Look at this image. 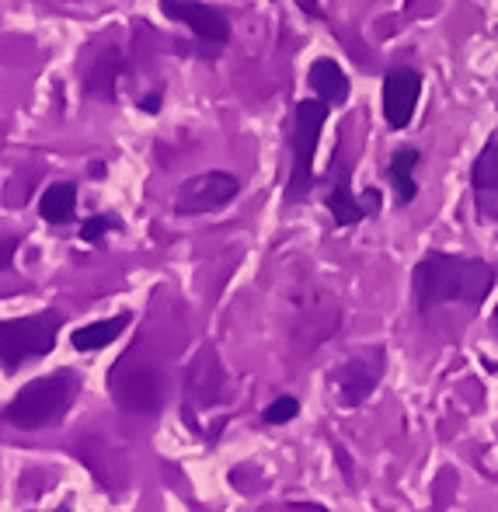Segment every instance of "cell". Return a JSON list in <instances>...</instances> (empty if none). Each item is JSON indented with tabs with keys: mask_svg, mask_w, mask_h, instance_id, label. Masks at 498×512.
Returning <instances> with one entry per match:
<instances>
[{
	"mask_svg": "<svg viewBox=\"0 0 498 512\" xmlns=\"http://www.w3.org/2000/svg\"><path fill=\"white\" fill-rule=\"evenodd\" d=\"M495 286V269L481 258L460 255H425L415 269V297L418 307L432 310L439 304H467L478 307Z\"/></svg>",
	"mask_w": 498,
	"mask_h": 512,
	"instance_id": "1",
	"label": "cell"
},
{
	"mask_svg": "<svg viewBox=\"0 0 498 512\" xmlns=\"http://www.w3.org/2000/svg\"><path fill=\"white\" fill-rule=\"evenodd\" d=\"M77 391H81V380L70 370L32 380V384L14 394V401L4 408V418L11 425H18V429H42L49 422H60L70 401L77 398Z\"/></svg>",
	"mask_w": 498,
	"mask_h": 512,
	"instance_id": "2",
	"label": "cell"
},
{
	"mask_svg": "<svg viewBox=\"0 0 498 512\" xmlns=\"http://www.w3.org/2000/svg\"><path fill=\"white\" fill-rule=\"evenodd\" d=\"M60 324V310H39V314L18 317V321H0V363L7 370H18L32 359L49 356L56 349Z\"/></svg>",
	"mask_w": 498,
	"mask_h": 512,
	"instance_id": "3",
	"label": "cell"
},
{
	"mask_svg": "<svg viewBox=\"0 0 498 512\" xmlns=\"http://www.w3.org/2000/svg\"><path fill=\"white\" fill-rule=\"evenodd\" d=\"M331 105L324 102H300L297 105V126H293V171H290V189H286V199L297 203L310 192V182H314V150L317 140H321V126L328 119Z\"/></svg>",
	"mask_w": 498,
	"mask_h": 512,
	"instance_id": "4",
	"label": "cell"
},
{
	"mask_svg": "<svg viewBox=\"0 0 498 512\" xmlns=\"http://www.w3.org/2000/svg\"><path fill=\"white\" fill-rule=\"evenodd\" d=\"M241 192V182L227 171H206V175H196L178 189L175 196V213L178 216H199V213H213V209H223L230 199Z\"/></svg>",
	"mask_w": 498,
	"mask_h": 512,
	"instance_id": "5",
	"label": "cell"
},
{
	"mask_svg": "<svg viewBox=\"0 0 498 512\" xmlns=\"http://www.w3.org/2000/svg\"><path fill=\"white\" fill-rule=\"evenodd\" d=\"M161 14H168L178 25H189L202 42H213V46H223L230 39L227 14L209 4H199V0H161Z\"/></svg>",
	"mask_w": 498,
	"mask_h": 512,
	"instance_id": "6",
	"label": "cell"
},
{
	"mask_svg": "<svg viewBox=\"0 0 498 512\" xmlns=\"http://www.w3.org/2000/svg\"><path fill=\"white\" fill-rule=\"evenodd\" d=\"M418 95H422V77L415 70L401 67L391 70L384 81V119L391 129H404L415 115Z\"/></svg>",
	"mask_w": 498,
	"mask_h": 512,
	"instance_id": "7",
	"label": "cell"
},
{
	"mask_svg": "<svg viewBox=\"0 0 498 512\" xmlns=\"http://www.w3.org/2000/svg\"><path fill=\"white\" fill-rule=\"evenodd\" d=\"M380 370H384V356L373 352L370 359H356V363L338 370V391H342V405H359L366 394L377 387Z\"/></svg>",
	"mask_w": 498,
	"mask_h": 512,
	"instance_id": "8",
	"label": "cell"
},
{
	"mask_svg": "<svg viewBox=\"0 0 498 512\" xmlns=\"http://www.w3.org/2000/svg\"><path fill=\"white\" fill-rule=\"evenodd\" d=\"M471 185L478 192L481 213L498 220V143L495 140H488L485 150L478 154V161H474Z\"/></svg>",
	"mask_w": 498,
	"mask_h": 512,
	"instance_id": "9",
	"label": "cell"
},
{
	"mask_svg": "<svg viewBox=\"0 0 498 512\" xmlns=\"http://www.w3.org/2000/svg\"><path fill=\"white\" fill-rule=\"evenodd\" d=\"M310 88L317 91V102L342 105L349 98V77L342 74V67L335 60L321 56V60L310 63Z\"/></svg>",
	"mask_w": 498,
	"mask_h": 512,
	"instance_id": "10",
	"label": "cell"
},
{
	"mask_svg": "<svg viewBox=\"0 0 498 512\" xmlns=\"http://www.w3.org/2000/svg\"><path fill=\"white\" fill-rule=\"evenodd\" d=\"M129 324V314H119V317H108V321H95L88 324V328H77L74 331V349L77 352H95V349H105V345H112L115 338L126 331Z\"/></svg>",
	"mask_w": 498,
	"mask_h": 512,
	"instance_id": "11",
	"label": "cell"
},
{
	"mask_svg": "<svg viewBox=\"0 0 498 512\" xmlns=\"http://www.w3.org/2000/svg\"><path fill=\"white\" fill-rule=\"evenodd\" d=\"M39 213L46 223H70L77 213V189L70 182H56L42 192Z\"/></svg>",
	"mask_w": 498,
	"mask_h": 512,
	"instance_id": "12",
	"label": "cell"
},
{
	"mask_svg": "<svg viewBox=\"0 0 498 512\" xmlns=\"http://www.w3.org/2000/svg\"><path fill=\"white\" fill-rule=\"evenodd\" d=\"M415 164H418V150L415 147H401V150H394L391 168H387V175H391V182H394V192H398V203H404V206L418 196Z\"/></svg>",
	"mask_w": 498,
	"mask_h": 512,
	"instance_id": "13",
	"label": "cell"
},
{
	"mask_svg": "<svg viewBox=\"0 0 498 512\" xmlns=\"http://www.w3.org/2000/svg\"><path fill=\"white\" fill-rule=\"evenodd\" d=\"M328 209L331 216H335L338 227H352V223H359L366 216L363 203H356V196H352L349 189V171H338V182H335V192L328 196Z\"/></svg>",
	"mask_w": 498,
	"mask_h": 512,
	"instance_id": "14",
	"label": "cell"
},
{
	"mask_svg": "<svg viewBox=\"0 0 498 512\" xmlns=\"http://www.w3.org/2000/svg\"><path fill=\"white\" fill-rule=\"evenodd\" d=\"M297 411H300V401L290 398V394H283V398H276L269 408H265L262 418H265V425H286L297 418Z\"/></svg>",
	"mask_w": 498,
	"mask_h": 512,
	"instance_id": "15",
	"label": "cell"
},
{
	"mask_svg": "<svg viewBox=\"0 0 498 512\" xmlns=\"http://www.w3.org/2000/svg\"><path fill=\"white\" fill-rule=\"evenodd\" d=\"M112 227H115V220H112V216H91V220L81 227V237H84V241H91V244H95V241H101V237H105Z\"/></svg>",
	"mask_w": 498,
	"mask_h": 512,
	"instance_id": "16",
	"label": "cell"
},
{
	"mask_svg": "<svg viewBox=\"0 0 498 512\" xmlns=\"http://www.w3.org/2000/svg\"><path fill=\"white\" fill-rule=\"evenodd\" d=\"M14 251H18V241L14 237H0V269L14 262Z\"/></svg>",
	"mask_w": 498,
	"mask_h": 512,
	"instance_id": "17",
	"label": "cell"
},
{
	"mask_svg": "<svg viewBox=\"0 0 498 512\" xmlns=\"http://www.w3.org/2000/svg\"><path fill=\"white\" fill-rule=\"evenodd\" d=\"M143 108H147V112H157V108H161V95H150L147 102H143Z\"/></svg>",
	"mask_w": 498,
	"mask_h": 512,
	"instance_id": "18",
	"label": "cell"
},
{
	"mask_svg": "<svg viewBox=\"0 0 498 512\" xmlns=\"http://www.w3.org/2000/svg\"><path fill=\"white\" fill-rule=\"evenodd\" d=\"M495 331H498V307H495Z\"/></svg>",
	"mask_w": 498,
	"mask_h": 512,
	"instance_id": "19",
	"label": "cell"
},
{
	"mask_svg": "<svg viewBox=\"0 0 498 512\" xmlns=\"http://www.w3.org/2000/svg\"><path fill=\"white\" fill-rule=\"evenodd\" d=\"M307 512H324V509H314V506H310V509H307Z\"/></svg>",
	"mask_w": 498,
	"mask_h": 512,
	"instance_id": "20",
	"label": "cell"
}]
</instances>
